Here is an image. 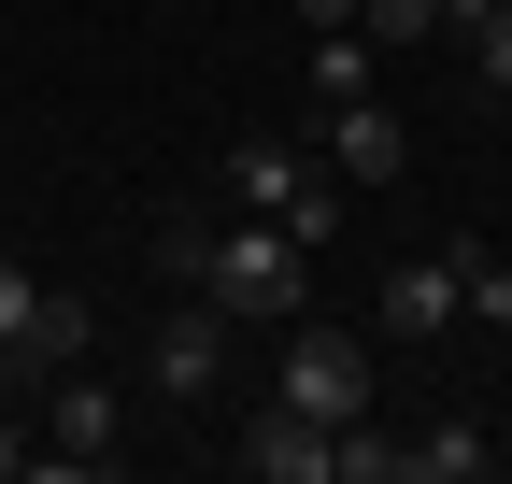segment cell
I'll return each mask as SVG.
<instances>
[{"label":"cell","instance_id":"3","mask_svg":"<svg viewBox=\"0 0 512 484\" xmlns=\"http://www.w3.org/2000/svg\"><path fill=\"white\" fill-rule=\"evenodd\" d=\"M271 399H285V413H313V428H356V413H370V342H356V328H299Z\"/></svg>","mask_w":512,"mask_h":484},{"label":"cell","instance_id":"11","mask_svg":"<svg viewBox=\"0 0 512 484\" xmlns=\"http://www.w3.org/2000/svg\"><path fill=\"white\" fill-rule=\"evenodd\" d=\"M399 484H484V428H427V442H399Z\"/></svg>","mask_w":512,"mask_h":484},{"label":"cell","instance_id":"18","mask_svg":"<svg viewBox=\"0 0 512 484\" xmlns=\"http://www.w3.org/2000/svg\"><path fill=\"white\" fill-rule=\"evenodd\" d=\"M29 456H43V442H29V428H15V413H0V484H15V470H29Z\"/></svg>","mask_w":512,"mask_h":484},{"label":"cell","instance_id":"17","mask_svg":"<svg viewBox=\"0 0 512 484\" xmlns=\"http://www.w3.org/2000/svg\"><path fill=\"white\" fill-rule=\"evenodd\" d=\"M285 15H299V29H356V0H285Z\"/></svg>","mask_w":512,"mask_h":484},{"label":"cell","instance_id":"2","mask_svg":"<svg viewBox=\"0 0 512 484\" xmlns=\"http://www.w3.org/2000/svg\"><path fill=\"white\" fill-rule=\"evenodd\" d=\"M143 385H157L171 413L228 385V299H214V285H185V299H171V314L143 328Z\"/></svg>","mask_w":512,"mask_h":484},{"label":"cell","instance_id":"16","mask_svg":"<svg viewBox=\"0 0 512 484\" xmlns=\"http://www.w3.org/2000/svg\"><path fill=\"white\" fill-rule=\"evenodd\" d=\"M342 484H399V442H384V428H370V413H356V428H342Z\"/></svg>","mask_w":512,"mask_h":484},{"label":"cell","instance_id":"15","mask_svg":"<svg viewBox=\"0 0 512 484\" xmlns=\"http://www.w3.org/2000/svg\"><path fill=\"white\" fill-rule=\"evenodd\" d=\"M29 328H43V285H29V257H0V356H15Z\"/></svg>","mask_w":512,"mask_h":484},{"label":"cell","instance_id":"9","mask_svg":"<svg viewBox=\"0 0 512 484\" xmlns=\"http://www.w3.org/2000/svg\"><path fill=\"white\" fill-rule=\"evenodd\" d=\"M86 342H100V314H86L72 285H43V328H29L15 356H29V371H86Z\"/></svg>","mask_w":512,"mask_h":484},{"label":"cell","instance_id":"10","mask_svg":"<svg viewBox=\"0 0 512 484\" xmlns=\"http://www.w3.org/2000/svg\"><path fill=\"white\" fill-rule=\"evenodd\" d=\"M470 43V72H484V100H512V0H456V15H441Z\"/></svg>","mask_w":512,"mask_h":484},{"label":"cell","instance_id":"7","mask_svg":"<svg viewBox=\"0 0 512 484\" xmlns=\"http://www.w3.org/2000/svg\"><path fill=\"white\" fill-rule=\"evenodd\" d=\"M313 186H328V171H313L285 129H242V143H228V200H242V214H299Z\"/></svg>","mask_w":512,"mask_h":484},{"label":"cell","instance_id":"14","mask_svg":"<svg viewBox=\"0 0 512 484\" xmlns=\"http://www.w3.org/2000/svg\"><path fill=\"white\" fill-rule=\"evenodd\" d=\"M356 15H370V43H441L456 0H356Z\"/></svg>","mask_w":512,"mask_h":484},{"label":"cell","instance_id":"6","mask_svg":"<svg viewBox=\"0 0 512 484\" xmlns=\"http://www.w3.org/2000/svg\"><path fill=\"white\" fill-rule=\"evenodd\" d=\"M328 171H342V186H399V171H413V129L384 100H328Z\"/></svg>","mask_w":512,"mask_h":484},{"label":"cell","instance_id":"19","mask_svg":"<svg viewBox=\"0 0 512 484\" xmlns=\"http://www.w3.org/2000/svg\"><path fill=\"white\" fill-rule=\"evenodd\" d=\"M171 15H200V0H171Z\"/></svg>","mask_w":512,"mask_h":484},{"label":"cell","instance_id":"13","mask_svg":"<svg viewBox=\"0 0 512 484\" xmlns=\"http://www.w3.org/2000/svg\"><path fill=\"white\" fill-rule=\"evenodd\" d=\"M456 299H470V328H512V257H484V242H456Z\"/></svg>","mask_w":512,"mask_h":484},{"label":"cell","instance_id":"5","mask_svg":"<svg viewBox=\"0 0 512 484\" xmlns=\"http://www.w3.org/2000/svg\"><path fill=\"white\" fill-rule=\"evenodd\" d=\"M370 328H399V342H441V328H470V299H456V242H441V257H399V271H384Z\"/></svg>","mask_w":512,"mask_h":484},{"label":"cell","instance_id":"12","mask_svg":"<svg viewBox=\"0 0 512 484\" xmlns=\"http://www.w3.org/2000/svg\"><path fill=\"white\" fill-rule=\"evenodd\" d=\"M299 72H313V100H370V43H356V29H313Z\"/></svg>","mask_w":512,"mask_h":484},{"label":"cell","instance_id":"8","mask_svg":"<svg viewBox=\"0 0 512 484\" xmlns=\"http://www.w3.org/2000/svg\"><path fill=\"white\" fill-rule=\"evenodd\" d=\"M242 470L256 484H342V428H313V413H256V442H242Z\"/></svg>","mask_w":512,"mask_h":484},{"label":"cell","instance_id":"1","mask_svg":"<svg viewBox=\"0 0 512 484\" xmlns=\"http://www.w3.org/2000/svg\"><path fill=\"white\" fill-rule=\"evenodd\" d=\"M200 285L228 299V328H299V314H313V242H299L285 214H242V228H214Z\"/></svg>","mask_w":512,"mask_h":484},{"label":"cell","instance_id":"4","mask_svg":"<svg viewBox=\"0 0 512 484\" xmlns=\"http://www.w3.org/2000/svg\"><path fill=\"white\" fill-rule=\"evenodd\" d=\"M114 428H128V399L100 385V371H57V399H43V470H114Z\"/></svg>","mask_w":512,"mask_h":484}]
</instances>
